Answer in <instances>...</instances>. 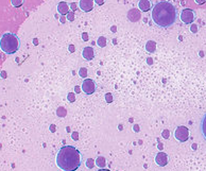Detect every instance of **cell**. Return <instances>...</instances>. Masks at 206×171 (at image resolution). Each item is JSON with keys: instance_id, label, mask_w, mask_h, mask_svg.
Instances as JSON below:
<instances>
[{"instance_id": "4316f807", "label": "cell", "mask_w": 206, "mask_h": 171, "mask_svg": "<svg viewBox=\"0 0 206 171\" xmlns=\"http://www.w3.org/2000/svg\"><path fill=\"white\" fill-rule=\"evenodd\" d=\"M83 40L87 41V34L86 33H83Z\"/></svg>"}, {"instance_id": "5b68a950", "label": "cell", "mask_w": 206, "mask_h": 171, "mask_svg": "<svg viewBox=\"0 0 206 171\" xmlns=\"http://www.w3.org/2000/svg\"><path fill=\"white\" fill-rule=\"evenodd\" d=\"M180 18L185 25H190L194 20V12L191 9H184L181 12Z\"/></svg>"}, {"instance_id": "4fadbf2b", "label": "cell", "mask_w": 206, "mask_h": 171, "mask_svg": "<svg viewBox=\"0 0 206 171\" xmlns=\"http://www.w3.org/2000/svg\"><path fill=\"white\" fill-rule=\"evenodd\" d=\"M146 49L148 50L149 52H154L155 49H156V43L153 41H149L147 43V45H146Z\"/></svg>"}, {"instance_id": "d6986e66", "label": "cell", "mask_w": 206, "mask_h": 171, "mask_svg": "<svg viewBox=\"0 0 206 171\" xmlns=\"http://www.w3.org/2000/svg\"><path fill=\"white\" fill-rule=\"evenodd\" d=\"M67 19L70 20V21H72V20L75 19V14H73V13H68V15H67Z\"/></svg>"}, {"instance_id": "ba28073f", "label": "cell", "mask_w": 206, "mask_h": 171, "mask_svg": "<svg viewBox=\"0 0 206 171\" xmlns=\"http://www.w3.org/2000/svg\"><path fill=\"white\" fill-rule=\"evenodd\" d=\"M79 8L83 12H89L94 9V0H80Z\"/></svg>"}, {"instance_id": "ffe728a7", "label": "cell", "mask_w": 206, "mask_h": 171, "mask_svg": "<svg viewBox=\"0 0 206 171\" xmlns=\"http://www.w3.org/2000/svg\"><path fill=\"white\" fill-rule=\"evenodd\" d=\"M105 99H106V101H107L108 103L112 102V95H111V94H106Z\"/></svg>"}, {"instance_id": "83f0119b", "label": "cell", "mask_w": 206, "mask_h": 171, "mask_svg": "<svg viewBox=\"0 0 206 171\" xmlns=\"http://www.w3.org/2000/svg\"><path fill=\"white\" fill-rule=\"evenodd\" d=\"M71 8H72V10H76V8H77L76 3H72V4H71Z\"/></svg>"}, {"instance_id": "7c38bea8", "label": "cell", "mask_w": 206, "mask_h": 171, "mask_svg": "<svg viewBox=\"0 0 206 171\" xmlns=\"http://www.w3.org/2000/svg\"><path fill=\"white\" fill-rule=\"evenodd\" d=\"M57 12H59L61 15H65V14H68L69 12V4L65 1H62L57 4Z\"/></svg>"}, {"instance_id": "2e32d148", "label": "cell", "mask_w": 206, "mask_h": 171, "mask_svg": "<svg viewBox=\"0 0 206 171\" xmlns=\"http://www.w3.org/2000/svg\"><path fill=\"white\" fill-rule=\"evenodd\" d=\"M97 45L99 46V47L103 48L106 46V38L104 37V36H100V37L97 40Z\"/></svg>"}, {"instance_id": "f546056e", "label": "cell", "mask_w": 206, "mask_h": 171, "mask_svg": "<svg viewBox=\"0 0 206 171\" xmlns=\"http://www.w3.org/2000/svg\"><path fill=\"white\" fill-rule=\"evenodd\" d=\"M98 171H111V170H108V169H103V168H102V169H100V170H98Z\"/></svg>"}, {"instance_id": "f1b7e54d", "label": "cell", "mask_w": 206, "mask_h": 171, "mask_svg": "<svg viewBox=\"0 0 206 171\" xmlns=\"http://www.w3.org/2000/svg\"><path fill=\"white\" fill-rule=\"evenodd\" d=\"M69 50H70V51H73V46H69Z\"/></svg>"}, {"instance_id": "8fae6325", "label": "cell", "mask_w": 206, "mask_h": 171, "mask_svg": "<svg viewBox=\"0 0 206 171\" xmlns=\"http://www.w3.org/2000/svg\"><path fill=\"white\" fill-rule=\"evenodd\" d=\"M138 8L142 12H148L151 9V2H150V0H139L138 1Z\"/></svg>"}, {"instance_id": "9c48e42d", "label": "cell", "mask_w": 206, "mask_h": 171, "mask_svg": "<svg viewBox=\"0 0 206 171\" xmlns=\"http://www.w3.org/2000/svg\"><path fill=\"white\" fill-rule=\"evenodd\" d=\"M128 18L133 22L137 21V20L140 19V12L136 9H132L128 12Z\"/></svg>"}, {"instance_id": "484cf974", "label": "cell", "mask_w": 206, "mask_h": 171, "mask_svg": "<svg viewBox=\"0 0 206 171\" xmlns=\"http://www.w3.org/2000/svg\"><path fill=\"white\" fill-rule=\"evenodd\" d=\"M68 98H69V100H70V101H73V100H75V98H73V96H72V95H69V96H68Z\"/></svg>"}, {"instance_id": "5bb4252c", "label": "cell", "mask_w": 206, "mask_h": 171, "mask_svg": "<svg viewBox=\"0 0 206 171\" xmlns=\"http://www.w3.org/2000/svg\"><path fill=\"white\" fill-rule=\"evenodd\" d=\"M96 164H97V166H98V167L103 168V167H105L106 161H105V158L102 157V156H99V157L97 158V161H96Z\"/></svg>"}, {"instance_id": "8992f818", "label": "cell", "mask_w": 206, "mask_h": 171, "mask_svg": "<svg viewBox=\"0 0 206 171\" xmlns=\"http://www.w3.org/2000/svg\"><path fill=\"white\" fill-rule=\"evenodd\" d=\"M96 89V85L95 82L91 79H85L82 83V91L86 95H91L95 92Z\"/></svg>"}, {"instance_id": "30bf717a", "label": "cell", "mask_w": 206, "mask_h": 171, "mask_svg": "<svg viewBox=\"0 0 206 171\" xmlns=\"http://www.w3.org/2000/svg\"><path fill=\"white\" fill-rule=\"evenodd\" d=\"M82 56L84 57L85 60H87V61L92 60L94 59V56H95L94 49H92L91 47H85L82 51Z\"/></svg>"}, {"instance_id": "e0dca14e", "label": "cell", "mask_w": 206, "mask_h": 171, "mask_svg": "<svg viewBox=\"0 0 206 171\" xmlns=\"http://www.w3.org/2000/svg\"><path fill=\"white\" fill-rule=\"evenodd\" d=\"M11 3L15 8H19L24 4V0H11Z\"/></svg>"}, {"instance_id": "3957f363", "label": "cell", "mask_w": 206, "mask_h": 171, "mask_svg": "<svg viewBox=\"0 0 206 171\" xmlns=\"http://www.w3.org/2000/svg\"><path fill=\"white\" fill-rule=\"evenodd\" d=\"M19 48V41L13 33L6 32L0 38V49L6 54H13Z\"/></svg>"}, {"instance_id": "6da1fadb", "label": "cell", "mask_w": 206, "mask_h": 171, "mask_svg": "<svg viewBox=\"0 0 206 171\" xmlns=\"http://www.w3.org/2000/svg\"><path fill=\"white\" fill-rule=\"evenodd\" d=\"M152 20L161 28L172 26L177 20V10L174 6L168 1H161L156 3L151 12Z\"/></svg>"}, {"instance_id": "603a6c76", "label": "cell", "mask_w": 206, "mask_h": 171, "mask_svg": "<svg viewBox=\"0 0 206 171\" xmlns=\"http://www.w3.org/2000/svg\"><path fill=\"white\" fill-rule=\"evenodd\" d=\"M86 165L89 166V168H92V161H91V159H88V161H87Z\"/></svg>"}, {"instance_id": "277c9868", "label": "cell", "mask_w": 206, "mask_h": 171, "mask_svg": "<svg viewBox=\"0 0 206 171\" xmlns=\"http://www.w3.org/2000/svg\"><path fill=\"white\" fill-rule=\"evenodd\" d=\"M174 137L181 142H187L189 138V130L184 126H177V130L174 131Z\"/></svg>"}, {"instance_id": "7a4b0ae2", "label": "cell", "mask_w": 206, "mask_h": 171, "mask_svg": "<svg viewBox=\"0 0 206 171\" xmlns=\"http://www.w3.org/2000/svg\"><path fill=\"white\" fill-rule=\"evenodd\" d=\"M81 154L72 146H64L56 155V165L63 171H76L81 165Z\"/></svg>"}, {"instance_id": "4dcf8cb0", "label": "cell", "mask_w": 206, "mask_h": 171, "mask_svg": "<svg viewBox=\"0 0 206 171\" xmlns=\"http://www.w3.org/2000/svg\"><path fill=\"white\" fill-rule=\"evenodd\" d=\"M76 91H77V92H80V88H79V87H76Z\"/></svg>"}, {"instance_id": "d4e9b609", "label": "cell", "mask_w": 206, "mask_h": 171, "mask_svg": "<svg viewBox=\"0 0 206 171\" xmlns=\"http://www.w3.org/2000/svg\"><path fill=\"white\" fill-rule=\"evenodd\" d=\"M163 136H164V137H166V138H168V131H164L163 132Z\"/></svg>"}, {"instance_id": "9a60e30c", "label": "cell", "mask_w": 206, "mask_h": 171, "mask_svg": "<svg viewBox=\"0 0 206 171\" xmlns=\"http://www.w3.org/2000/svg\"><path fill=\"white\" fill-rule=\"evenodd\" d=\"M201 130H202V134L204 136V138L206 139V114L204 115L202 119V123H201Z\"/></svg>"}, {"instance_id": "cb8c5ba5", "label": "cell", "mask_w": 206, "mask_h": 171, "mask_svg": "<svg viewBox=\"0 0 206 171\" xmlns=\"http://www.w3.org/2000/svg\"><path fill=\"white\" fill-rule=\"evenodd\" d=\"M191 31L196 32V25H192V26H191Z\"/></svg>"}, {"instance_id": "44dd1931", "label": "cell", "mask_w": 206, "mask_h": 171, "mask_svg": "<svg viewBox=\"0 0 206 171\" xmlns=\"http://www.w3.org/2000/svg\"><path fill=\"white\" fill-rule=\"evenodd\" d=\"M196 4H204L206 2V0H194Z\"/></svg>"}, {"instance_id": "7402d4cb", "label": "cell", "mask_w": 206, "mask_h": 171, "mask_svg": "<svg viewBox=\"0 0 206 171\" xmlns=\"http://www.w3.org/2000/svg\"><path fill=\"white\" fill-rule=\"evenodd\" d=\"M95 2H96L98 6H102L104 3V0H95Z\"/></svg>"}, {"instance_id": "52a82bcc", "label": "cell", "mask_w": 206, "mask_h": 171, "mask_svg": "<svg viewBox=\"0 0 206 171\" xmlns=\"http://www.w3.org/2000/svg\"><path fill=\"white\" fill-rule=\"evenodd\" d=\"M155 163L161 167H165L168 164V155L165 152H158L155 156Z\"/></svg>"}, {"instance_id": "ac0fdd59", "label": "cell", "mask_w": 206, "mask_h": 171, "mask_svg": "<svg viewBox=\"0 0 206 171\" xmlns=\"http://www.w3.org/2000/svg\"><path fill=\"white\" fill-rule=\"evenodd\" d=\"M79 75H80V77L86 78V76H87V69L86 68H80V70H79Z\"/></svg>"}]
</instances>
